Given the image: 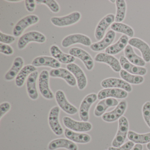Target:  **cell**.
I'll return each mask as SVG.
<instances>
[{"label":"cell","instance_id":"cell-11","mask_svg":"<svg viewBox=\"0 0 150 150\" xmlns=\"http://www.w3.org/2000/svg\"><path fill=\"white\" fill-rule=\"evenodd\" d=\"M115 22V15L110 13L105 16L99 22L95 30L94 36L97 41H100L106 35L107 29Z\"/></svg>","mask_w":150,"mask_h":150},{"label":"cell","instance_id":"cell-42","mask_svg":"<svg viewBox=\"0 0 150 150\" xmlns=\"http://www.w3.org/2000/svg\"><path fill=\"white\" fill-rule=\"evenodd\" d=\"M36 1L35 0H26L25 5L28 12L33 13L36 8Z\"/></svg>","mask_w":150,"mask_h":150},{"label":"cell","instance_id":"cell-9","mask_svg":"<svg viewBox=\"0 0 150 150\" xmlns=\"http://www.w3.org/2000/svg\"><path fill=\"white\" fill-rule=\"evenodd\" d=\"M97 99V95L95 93L89 94L84 97L79 110V116L81 121L88 122L90 108Z\"/></svg>","mask_w":150,"mask_h":150},{"label":"cell","instance_id":"cell-45","mask_svg":"<svg viewBox=\"0 0 150 150\" xmlns=\"http://www.w3.org/2000/svg\"><path fill=\"white\" fill-rule=\"evenodd\" d=\"M146 147L148 150H150V143H148V144H146Z\"/></svg>","mask_w":150,"mask_h":150},{"label":"cell","instance_id":"cell-46","mask_svg":"<svg viewBox=\"0 0 150 150\" xmlns=\"http://www.w3.org/2000/svg\"><path fill=\"white\" fill-rule=\"evenodd\" d=\"M116 1H115V0H113V1L111 0V1H110L112 3H115Z\"/></svg>","mask_w":150,"mask_h":150},{"label":"cell","instance_id":"cell-34","mask_svg":"<svg viewBox=\"0 0 150 150\" xmlns=\"http://www.w3.org/2000/svg\"><path fill=\"white\" fill-rule=\"evenodd\" d=\"M116 13L115 22L122 23L125 20L127 12V4L124 0H116L115 2Z\"/></svg>","mask_w":150,"mask_h":150},{"label":"cell","instance_id":"cell-41","mask_svg":"<svg viewBox=\"0 0 150 150\" xmlns=\"http://www.w3.org/2000/svg\"><path fill=\"white\" fill-rule=\"evenodd\" d=\"M135 144L134 143L131 141H127L120 146L117 147L110 146L108 148V150H131Z\"/></svg>","mask_w":150,"mask_h":150},{"label":"cell","instance_id":"cell-22","mask_svg":"<svg viewBox=\"0 0 150 150\" xmlns=\"http://www.w3.org/2000/svg\"><path fill=\"white\" fill-rule=\"evenodd\" d=\"M119 62L123 70L129 73L143 76L147 73V69L146 67L133 64L129 62L124 56H122L120 57Z\"/></svg>","mask_w":150,"mask_h":150},{"label":"cell","instance_id":"cell-6","mask_svg":"<svg viewBox=\"0 0 150 150\" xmlns=\"http://www.w3.org/2000/svg\"><path fill=\"white\" fill-rule=\"evenodd\" d=\"M77 44L82 45L86 47H90L93 43L89 37L81 34L69 35L64 38L61 42L62 47L65 48H68Z\"/></svg>","mask_w":150,"mask_h":150},{"label":"cell","instance_id":"cell-19","mask_svg":"<svg viewBox=\"0 0 150 150\" xmlns=\"http://www.w3.org/2000/svg\"><path fill=\"white\" fill-rule=\"evenodd\" d=\"M50 77L53 78L63 79L71 87H75L77 85V81L73 74L67 69L59 68L52 69L50 71Z\"/></svg>","mask_w":150,"mask_h":150},{"label":"cell","instance_id":"cell-43","mask_svg":"<svg viewBox=\"0 0 150 150\" xmlns=\"http://www.w3.org/2000/svg\"><path fill=\"white\" fill-rule=\"evenodd\" d=\"M143 145L140 144H136L131 150H143Z\"/></svg>","mask_w":150,"mask_h":150},{"label":"cell","instance_id":"cell-25","mask_svg":"<svg viewBox=\"0 0 150 150\" xmlns=\"http://www.w3.org/2000/svg\"><path fill=\"white\" fill-rule=\"evenodd\" d=\"M50 52L52 57L59 63L64 64L73 63L75 61V58L70 54L64 53L60 48L56 45H52L50 48Z\"/></svg>","mask_w":150,"mask_h":150},{"label":"cell","instance_id":"cell-21","mask_svg":"<svg viewBox=\"0 0 150 150\" xmlns=\"http://www.w3.org/2000/svg\"><path fill=\"white\" fill-rule=\"evenodd\" d=\"M39 77L37 71L30 74L26 81V87L28 95L30 99L36 100L38 99L39 94L37 87V82Z\"/></svg>","mask_w":150,"mask_h":150},{"label":"cell","instance_id":"cell-16","mask_svg":"<svg viewBox=\"0 0 150 150\" xmlns=\"http://www.w3.org/2000/svg\"><path fill=\"white\" fill-rule=\"evenodd\" d=\"M101 86L104 88H116L123 89L128 93L132 91L131 85L122 79L116 78H109L103 80L101 82Z\"/></svg>","mask_w":150,"mask_h":150},{"label":"cell","instance_id":"cell-5","mask_svg":"<svg viewBox=\"0 0 150 150\" xmlns=\"http://www.w3.org/2000/svg\"><path fill=\"white\" fill-rule=\"evenodd\" d=\"M81 18V15L80 12H74L65 16L52 17L50 21L54 26L63 28L76 24Z\"/></svg>","mask_w":150,"mask_h":150},{"label":"cell","instance_id":"cell-29","mask_svg":"<svg viewBox=\"0 0 150 150\" xmlns=\"http://www.w3.org/2000/svg\"><path fill=\"white\" fill-rule=\"evenodd\" d=\"M24 64V60L22 57H16L14 60L12 67L5 74L4 77L5 80L10 81L16 79L23 68Z\"/></svg>","mask_w":150,"mask_h":150},{"label":"cell","instance_id":"cell-32","mask_svg":"<svg viewBox=\"0 0 150 150\" xmlns=\"http://www.w3.org/2000/svg\"><path fill=\"white\" fill-rule=\"evenodd\" d=\"M110 28L115 32L122 33L131 38H133L135 34L134 30L131 27L123 23L115 22L110 26Z\"/></svg>","mask_w":150,"mask_h":150},{"label":"cell","instance_id":"cell-35","mask_svg":"<svg viewBox=\"0 0 150 150\" xmlns=\"http://www.w3.org/2000/svg\"><path fill=\"white\" fill-rule=\"evenodd\" d=\"M119 74L122 79L130 84L139 85L144 81V78L143 76L131 74L123 69L120 71Z\"/></svg>","mask_w":150,"mask_h":150},{"label":"cell","instance_id":"cell-1","mask_svg":"<svg viewBox=\"0 0 150 150\" xmlns=\"http://www.w3.org/2000/svg\"><path fill=\"white\" fill-rule=\"evenodd\" d=\"M129 129V124L127 118L122 116L118 119L117 132L111 143L112 146L119 147L124 144L128 136Z\"/></svg>","mask_w":150,"mask_h":150},{"label":"cell","instance_id":"cell-37","mask_svg":"<svg viewBox=\"0 0 150 150\" xmlns=\"http://www.w3.org/2000/svg\"><path fill=\"white\" fill-rule=\"evenodd\" d=\"M142 112L145 122L150 128V102L145 103L142 107Z\"/></svg>","mask_w":150,"mask_h":150},{"label":"cell","instance_id":"cell-36","mask_svg":"<svg viewBox=\"0 0 150 150\" xmlns=\"http://www.w3.org/2000/svg\"><path fill=\"white\" fill-rule=\"evenodd\" d=\"M36 1L37 4L45 5L52 13H57L60 11L59 5L54 0H37Z\"/></svg>","mask_w":150,"mask_h":150},{"label":"cell","instance_id":"cell-23","mask_svg":"<svg viewBox=\"0 0 150 150\" xmlns=\"http://www.w3.org/2000/svg\"><path fill=\"white\" fill-rule=\"evenodd\" d=\"M64 148L67 150H78V146L75 143L68 139L58 138L52 140L48 146L49 150H56Z\"/></svg>","mask_w":150,"mask_h":150},{"label":"cell","instance_id":"cell-40","mask_svg":"<svg viewBox=\"0 0 150 150\" xmlns=\"http://www.w3.org/2000/svg\"><path fill=\"white\" fill-rule=\"evenodd\" d=\"M11 105L9 102H5L0 104V120L10 110Z\"/></svg>","mask_w":150,"mask_h":150},{"label":"cell","instance_id":"cell-15","mask_svg":"<svg viewBox=\"0 0 150 150\" xmlns=\"http://www.w3.org/2000/svg\"><path fill=\"white\" fill-rule=\"evenodd\" d=\"M127 108V102L125 100L121 101L112 111L104 113L102 116L103 121L107 122H113L123 116Z\"/></svg>","mask_w":150,"mask_h":150},{"label":"cell","instance_id":"cell-20","mask_svg":"<svg viewBox=\"0 0 150 150\" xmlns=\"http://www.w3.org/2000/svg\"><path fill=\"white\" fill-rule=\"evenodd\" d=\"M128 96V93L125 90L116 88H104L99 91L97 94L98 99L100 100L108 98L124 99Z\"/></svg>","mask_w":150,"mask_h":150},{"label":"cell","instance_id":"cell-27","mask_svg":"<svg viewBox=\"0 0 150 150\" xmlns=\"http://www.w3.org/2000/svg\"><path fill=\"white\" fill-rule=\"evenodd\" d=\"M64 134L67 138L74 143L78 144H88L92 139V138L89 134L73 131L67 128L64 131Z\"/></svg>","mask_w":150,"mask_h":150},{"label":"cell","instance_id":"cell-7","mask_svg":"<svg viewBox=\"0 0 150 150\" xmlns=\"http://www.w3.org/2000/svg\"><path fill=\"white\" fill-rule=\"evenodd\" d=\"M60 108L54 106L49 112L48 122L51 129L57 136H61L64 133V129L59 120Z\"/></svg>","mask_w":150,"mask_h":150},{"label":"cell","instance_id":"cell-28","mask_svg":"<svg viewBox=\"0 0 150 150\" xmlns=\"http://www.w3.org/2000/svg\"><path fill=\"white\" fill-rule=\"evenodd\" d=\"M129 38L125 35L121 36L117 42L111 45L105 50V53L111 55H115L124 50L129 44Z\"/></svg>","mask_w":150,"mask_h":150},{"label":"cell","instance_id":"cell-12","mask_svg":"<svg viewBox=\"0 0 150 150\" xmlns=\"http://www.w3.org/2000/svg\"><path fill=\"white\" fill-rule=\"evenodd\" d=\"M55 96L59 107L65 113L71 115L77 114L78 112V109L69 102L62 90H57L55 93Z\"/></svg>","mask_w":150,"mask_h":150},{"label":"cell","instance_id":"cell-24","mask_svg":"<svg viewBox=\"0 0 150 150\" xmlns=\"http://www.w3.org/2000/svg\"><path fill=\"white\" fill-rule=\"evenodd\" d=\"M32 65L35 67H46L52 69H57L61 67V63L55 59L53 57L49 56H40L33 59Z\"/></svg>","mask_w":150,"mask_h":150},{"label":"cell","instance_id":"cell-39","mask_svg":"<svg viewBox=\"0 0 150 150\" xmlns=\"http://www.w3.org/2000/svg\"><path fill=\"white\" fill-rule=\"evenodd\" d=\"M14 52L13 49L9 45L0 43V52L6 56H11Z\"/></svg>","mask_w":150,"mask_h":150},{"label":"cell","instance_id":"cell-26","mask_svg":"<svg viewBox=\"0 0 150 150\" xmlns=\"http://www.w3.org/2000/svg\"><path fill=\"white\" fill-rule=\"evenodd\" d=\"M118 103V101L115 98H108L101 100L96 105L94 115L96 117L102 116L109 108L116 107Z\"/></svg>","mask_w":150,"mask_h":150},{"label":"cell","instance_id":"cell-8","mask_svg":"<svg viewBox=\"0 0 150 150\" xmlns=\"http://www.w3.org/2000/svg\"><path fill=\"white\" fill-rule=\"evenodd\" d=\"M39 21V17L35 15H30L25 16L19 21L15 26L13 35L15 37L21 36L26 29L36 24Z\"/></svg>","mask_w":150,"mask_h":150},{"label":"cell","instance_id":"cell-31","mask_svg":"<svg viewBox=\"0 0 150 150\" xmlns=\"http://www.w3.org/2000/svg\"><path fill=\"white\" fill-rule=\"evenodd\" d=\"M37 71L36 67L32 64L27 65L23 67L15 79L16 86L21 88L23 86L25 81L31 74Z\"/></svg>","mask_w":150,"mask_h":150},{"label":"cell","instance_id":"cell-44","mask_svg":"<svg viewBox=\"0 0 150 150\" xmlns=\"http://www.w3.org/2000/svg\"><path fill=\"white\" fill-rule=\"evenodd\" d=\"M8 1V2H20V1H19V0H16H16H7V1Z\"/></svg>","mask_w":150,"mask_h":150},{"label":"cell","instance_id":"cell-17","mask_svg":"<svg viewBox=\"0 0 150 150\" xmlns=\"http://www.w3.org/2000/svg\"><path fill=\"white\" fill-rule=\"evenodd\" d=\"M116 34L113 30H109L106 33L104 37L99 42L94 43L90 46L91 50L95 52H101L106 50L108 47L112 45L115 39Z\"/></svg>","mask_w":150,"mask_h":150},{"label":"cell","instance_id":"cell-38","mask_svg":"<svg viewBox=\"0 0 150 150\" xmlns=\"http://www.w3.org/2000/svg\"><path fill=\"white\" fill-rule=\"evenodd\" d=\"M14 36L7 35L0 31V42L5 44L9 45L13 43L15 41Z\"/></svg>","mask_w":150,"mask_h":150},{"label":"cell","instance_id":"cell-3","mask_svg":"<svg viewBox=\"0 0 150 150\" xmlns=\"http://www.w3.org/2000/svg\"><path fill=\"white\" fill-rule=\"evenodd\" d=\"M50 72L47 70L42 71L38 77V87L40 93L45 99L52 100L54 95L50 88Z\"/></svg>","mask_w":150,"mask_h":150},{"label":"cell","instance_id":"cell-10","mask_svg":"<svg viewBox=\"0 0 150 150\" xmlns=\"http://www.w3.org/2000/svg\"><path fill=\"white\" fill-rule=\"evenodd\" d=\"M69 53L74 57L80 59L88 71H91L93 69L94 60L86 51L79 47H74L69 50Z\"/></svg>","mask_w":150,"mask_h":150},{"label":"cell","instance_id":"cell-13","mask_svg":"<svg viewBox=\"0 0 150 150\" xmlns=\"http://www.w3.org/2000/svg\"><path fill=\"white\" fill-rule=\"evenodd\" d=\"M67 69L75 77L78 88L80 90H84L87 86L88 80L86 74L83 70L78 65L74 63L67 64Z\"/></svg>","mask_w":150,"mask_h":150},{"label":"cell","instance_id":"cell-33","mask_svg":"<svg viewBox=\"0 0 150 150\" xmlns=\"http://www.w3.org/2000/svg\"><path fill=\"white\" fill-rule=\"evenodd\" d=\"M128 139L134 144H147L150 142V132L144 134H139L132 131H129L128 132Z\"/></svg>","mask_w":150,"mask_h":150},{"label":"cell","instance_id":"cell-30","mask_svg":"<svg viewBox=\"0 0 150 150\" xmlns=\"http://www.w3.org/2000/svg\"><path fill=\"white\" fill-rule=\"evenodd\" d=\"M124 57L126 59L133 64L138 66L145 67L146 65V62L135 52L133 47L129 45H128L124 50Z\"/></svg>","mask_w":150,"mask_h":150},{"label":"cell","instance_id":"cell-18","mask_svg":"<svg viewBox=\"0 0 150 150\" xmlns=\"http://www.w3.org/2000/svg\"><path fill=\"white\" fill-rule=\"evenodd\" d=\"M129 45L140 51L146 63L150 62V46L147 43L138 38L133 37L129 40Z\"/></svg>","mask_w":150,"mask_h":150},{"label":"cell","instance_id":"cell-2","mask_svg":"<svg viewBox=\"0 0 150 150\" xmlns=\"http://www.w3.org/2000/svg\"><path fill=\"white\" fill-rule=\"evenodd\" d=\"M46 41V37L42 33L37 31H30L20 38L17 42V48L19 50H23L30 42L42 44Z\"/></svg>","mask_w":150,"mask_h":150},{"label":"cell","instance_id":"cell-14","mask_svg":"<svg viewBox=\"0 0 150 150\" xmlns=\"http://www.w3.org/2000/svg\"><path fill=\"white\" fill-rule=\"evenodd\" d=\"M94 59L96 62L108 65L115 72H120L122 70L119 60L113 55L105 52H100L96 55Z\"/></svg>","mask_w":150,"mask_h":150},{"label":"cell","instance_id":"cell-4","mask_svg":"<svg viewBox=\"0 0 150 150\" xmlns=\"http://www.w3.org/2000/svg\"><path fill=\"white\" fill-rule=\"evenodd\" d=\"M63 122L67 129L76 132H87L91 131L93 128L92 124L89 122L77 121L70 117H64Z\"/></svg>","mask_w":150,"mask_h":150}]
</instances>
